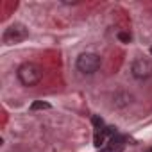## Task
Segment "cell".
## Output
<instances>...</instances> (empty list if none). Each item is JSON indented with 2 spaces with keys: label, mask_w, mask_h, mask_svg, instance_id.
Wrapping results in <instances>:
<instances>
[{
  "label": "cell",
  "mask_w": 152,
  "mask_h": 152,
  "mask_svg": "<svg viewBox=\"0 0 152 152\" xmlns=\"http://www.w3.org/2000/svg\"><path fill=\"white\" fill-rule=\"evenodd\" d=\"M131 72L136 79H148L152 75V61L148 57H136L131 64Z\"/></svg>",
  "instance_id": "277c9868"
},
{
  "label": "cell",
  "mask_w": 152,
  "mask_h": 152,
  "mask_svg": "<svg viewBox=\"0 0 152 152\" xmlns=\"http://www.w3.org/2000/svg\"><path fill=\"white\" fill-rule=\"evenodd\" d=\"M124 150V140L122 138H111L109 143L100 152H122Z\"/></svg>",
  "instance_id": "5b68a950"
},
{
  "label": "cell",
  "mask_w": 152,
  "mask_h": 152,
  "mask_svg": "<svg viewBox=\"0 0 152 152\" xmlns=\"http://www.w3.org/2000/svg\"><path fill=\"white\" fill-rule=\"evenodd\" d=\"M91 122H93V125H95V129H97V131H102V127H104V120H102L100 116H93V118H91Z\"/></svg>",
  "instance_id": "ba28073f"
},
{
  "label": "cell",
  "mask_w": 152,
  "mask_h": 152,
  "mask_svg": "<svg viewBox=\"0 0 152 152\" xmlns=\"http://www.w3.org/2000/svg\"><path fill=\"white\" fill-rule=\"evenodd\" d=\"M39 109H50V104L43 100H36L31 104V111H39Z\"/></svg>",
  "instance_id": "52a82bcc"
},
{
  "label": "cell",
  "mask_w": 152,
  "mask_h": 152,
  "mask_svg": "<svg viewBox=\"0 0 152 152\" xmlns=\"http://www.w3.org/2000/svg\"><path fill=\"white\" fill-rule=\"evenodd\" d=\"M27 36H29V29L23 23H13L4 32V43L6 45H15V43H20V41L27 39Z\"/></svg>",
  "instance_id": "3957f363"
},
{
  "label": "cell",
  "mask_w": 152,
  "mask_h": 152,
  "mask_svg": "<svg viewBox=\"0 0 152 152\" xmlns=\"http://www.w3.org/2000/svg\"><path fill=\"white\" fill-rule=\"evenodd\" d=\"M104 140H106V132H104V129H102V131H95L93 145H95V147H102V145H104Z\"/></svg>",
  "instance_id": "8992f818"
},
{
  "label": "cell",
  "mask_w": 152,
  "mask_h": 152,
  "mask_svg": "<svg viewBox=\"0 0 152 152\" xmlns=\"http://www.w3.org/2000/svg\"><path fill=\"white\" fill-rule=\"evenodd\" d=\"M100 64H102L100 56L91 54V52L81 54V56L77 57V63H75V66H77V70H79V72L88 73V75H90V73H95V72L100 68Z\"/></svg>",
  "instance_id": "7a4b0ae2"
},
{
  "label": "cell",
  "mask_w": 152,
  "mask_h": 152,
  "mask_svg": "<svg viewBox=\"0 0 152 152\" xmlns=\"http://www.w3.org/2000/svg\"><path fill=\"white\" fill-rule=\"evenodd\" d=\"M18 79L23 86H36L43 79V68L36 63H23L18 68Z\"/></svg>",
  "instance_id": "6da1fadb"
},
{
  "label": "cell",
  "mask_w": 152,
  "mask_h": 152,
  "mask_svg": "<svg viewBox=\"0 0 152 152\" xmlns=\"http://www.w3.org/2000/svg\"><path fill=\"white\" fill-rule=\"evenodd\" d=\"M150 54H152V47H150Z\"/></svg>",
  "instance_id": "30bf717a"
},
{
  "label": "cell",
  "mask_w": 152,
  "mask_h": 152,
  "mask_svg": "<svg viewBox=\"0 0 152 152\" xmlns=\"http://www.w3.org/2000/svg\"><path fill=\"white\" fill-rule=\"evenodd\" d=\"M118 39H120L122 43H129V41H131V34H129V32H118Z\"/></svg>",
  "instance_id": "9c48e42d"
}]
</instances>
